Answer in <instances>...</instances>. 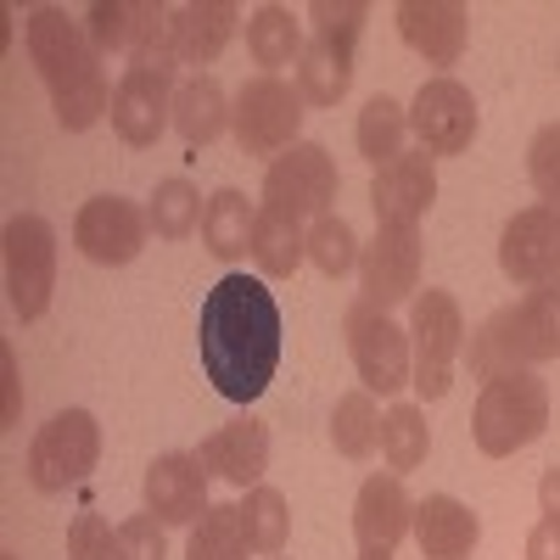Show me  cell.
I'll return each mask as SVG.
<instances>
[{"instance_id": "obj_1", "label": "cell", "mask_w": 560, "mask_h": 560, "mask_svg": "<svg viewBox=\"0 0 560 560\" xmlns=\"http://www.w3.org/2000/svg\"><path fill=\"white\" fill-rule=\"evenodd\" d=\"M197 348L202 370L219 398L253 404L280 364V303L258 275H224L202 298L197 319Z\"/></svg>"}, {"instance_id": "obj_2", "label": "cell", "mask_w": 560, "mask_h": 560, "mask_svg": "<svg viewBox=\"0 0 560 560\" xmlns=\"http://www.w3.org/2000/svg\"><path fill=\"white\" fill-rule=\"evenodd\" d=\"M23 39H28V62L51 90V113L68 135H84L90 124H102L113 113V84L84 23H73L62 7H34Z\"/></svg>"}, {"instance_id": "obj_3", "label": "cell", "mask_w": 560, "mask_h": 560, "mask_svg": "<svg viewBox=\"0 0 560 560\" xmlns=\"http://www.w3.org/2000/svg\"><path fill=\"white\" fill-rule=\"evenodd\" d=\"M465 359H471L477 382H493V376H504V370H533V364L560 359V280L533 287L510 308L488 314L471 331V342H465Z\"/></svg>"}, {"instance_id": "obj_4", "label": "cell", "mask_w": 560, "mask_h": 560, "mask_svg": "<svg viewBox=\"0 0 560 560\" xmlns=\"http://www.w3.org/2000/svg\"><path fill=\"white\" fill-rule=\"evenodd\" d=\"M308 45L298 57V90L308 107H337L353 84V45L370 23L364 0H314L308 7Z\"/></svg>"}, {"instance_id": "obj_5", "label": "cell", "mask_w": 560, "mask_h": 560, "mask_svg": "<svg viewBox=\"0 0 560 560\" xmlns=\"http://www.w3.org/2000/svg\"><path fill=\"white\" fill-rule=\"evenodd\" d=\"M549 427V382L538 370H504L482 382L477 409H471V438L488 459H510L516 448L538 443Z\"/></svg>"}, {"instance_id": "obj_6", "label": "cell", "mask_w": 560, "mask_h": 560, "mask_svg": "<svg viewBox=\"0 0 560 560\" xmlns=\"http://www.w3.org/2000/svg\"><path fill=\"white\" fill-rule=\"evenodd\" d=\"M465 342H471V331H465V314L454 303V292H415L409 298V359H415V393L438 404L448 398L454 387V359L465 353Z\"/></svg>"}, {"instance_id": "obj_7", "label": "cell", "mask_w": 560, "mask_h": 560, "mask_svg": "<svg viewBox=\"0 0 560 560\" xmlns=\"http://www.w3.org/2000/svg\"><path fill=\"white\" fill-rule=\"evenodd\" d=\"M303 90L287 84L280 73H253L236 90V107H230V129H236V147L247 158H280L298 147V129H303Z\"/></svg>"}, {"instance_id": "obj_8", "label": "cell", "mask_w": 560, "mask_h": 560, "mask_svg": "<svg viewBox=\"0 0 560 560\" xmlns=\"http://www.w3.org/2000/svg\"><path fill=\"white\" fill-rule=\"evenodd\" d=\"M102 459V427L90 409H62L51 415L28 443V482L39 493H68L79 488Z\"/></svg>"}, {"instance_id": "obj_9", "label": "cell", "mask_w": 560, "mask_h": 560, "mask_svg": "<svg viewBox=\"0 0 560 560\" xmlns=\"http://www.w3.org/2000/svg\"><path fill=\"white\" fill-rule=\"evenodd\" d=\"M0 253H7L12 314L23 325H34L45 308H51V292H57V230H51V219L18 213L7 224V236H0Z\"/></svg>"}, {"instance_id": "obj_10", "label": "cell", "mask_w": 560, "mask_h": 560, "mask_svg": "<svg viewBox=\"0 0 560 560\" xmlns=\"http://www.w3.org/2000/svg\"><path fill=\"white\" fill-rule=\"evenodd\" d=\"M342 337H348V353H353V370H359V387L364 393H404L415 382V359H409V331L393 325V314L370 308V303H353L342 314Z\"/></svg>"}, {"instance_id": "obj_11", "label": "cell", "mask_w": 560, "mask_h": 560, "mask_svg": "<svg viewBox=\"0 0 560 560\" xmlns=\"http://www.w3.org/2000/svg\"><path fill=\"white\" fill-rule=\"evenodd\" d=\"M337 202V163L319 140H298L292 152H280L264 168V208L287 213V219H325Z\"/></svg>"}, {"instance_id": "obj_12", "label": "cell", "mask_w": 560, "mask_h": 560, "mask_svg": "<svg viewBox=\"0 0 560 560\" xmlns=\"http://www.w3.org/2000/svg\"><path fill=\"white\" fill-rule=\"evenodd\" d=\"M477 124H482L477 96L459 79H448V73L427 79L415 90V102H409V129H415V140H420L427 158H459L477 140Z\"/></svg>"}, {"instance_id": "obj_13", "label": "cell", "mask_w": 560, "mask_h": 560, "mask_svg": "<svg viewBox=\"0 0 560 560\" xmlns=\"http://www.w3.org/2000/svg\"><path fill=\"white\" fill-rule=\"evenodd\" d=\"M152 236V219L140 213L129 197H90L73 219V247L90 258V264H107V269H124L140 258Z\"/></svg>"}, {"instance_id": "obj_14", "label": "cell", "mask_w": 560, "mask_h": 560, "mask_svg": "<svg viewBox=\"0 0 560 560\" xmlns=\"http://www.w3.org/2000/svg\"><path fill=\"white\" fill-rule=\"evenodd\" d=\"M499 269L510 287H527V292L560 280V213L544 202L510 213L504 236H499Z\"/></svg>"}, {"instance_id": "obj_15", "label": "cell", "mask_w": 560, "mask_h": 560, "mask_svg": "<svg viewBox=\"0 0 560 560\" xmlns=\"http://www.w3.org/2000/svg\"><path fill=\"white\" fill-rule=\"evenodd\" d=\"M174 73L163 68H124V79L113 84V129L124 147H158L163 129L174 124Z\"/></svg>"}, {"instance_id": "obj_16", "label": "cell", "mask_w": 560, "mask_h": 560, "mask_svg": "<svg viewBox=\"0 0 560 560\" xmlns=\"http://www.w3.org/2000/svg\"><path fill=\"white\" fill-rule=\"evenodd\" d=\"M420 292V236L415 230H376V242L359 253V303L398 308Z\"/></svg>"}, {"instance_id": "obj_17", "label": "cell", "mask_w": 560, "mask_h": 560, "mask_svg": "<svg viewBox=\"0 0 560 560\" xmlns=\"http://www.w3.org/2000/svg\"><path fill=\"white\" fill-rule=\"evenodd\" d=\"M438 202V168L427 152H404L398 163L376 168L370 179V208H376V230H415Z\"/></svg>"}, {"instance_id": "obj_18", "label": "cell", "mask_w": 560, "mask_h": 560, "mask_svg": "<svg viewBox=\"0 0 560 560\" xmlns=\"http://www.w3.org/2000/svg\"><path fill=\"white\" fill-rule=\"evenodd\" d=\"M140 488H147V516L163 527H197L208 516V465L197 454H158Z\"/></svg>"}, {"instance_id": "obj_19", "label": "cell", "mask_w": 560, "mask_h": 560, "mask_svg": "<svg viewBox=\"0 0 560 560\" xmlns=\"http://www.w3.org/2000/svg\"><path fill=\"white\" fill-rule=\"evenodd\" d=\"M197 459L208 465V477H219L230 488H258L264 471H269V427L258 415H236V420H224L219 432L202 438Z\"/></svg>"}, {"instance_id": "obj_20", "label": "cell", "mask_w": 560, "mask_h": 560, "mask_svg": "<svg viewBox=\"0 0 560 560\" xmlns=\"http://www.w3.org/2000/svg\"><path fill=\"white\" fill-rule=\"evenodd\" d=\"M415 533V499L404 493V477H364L359 499H353V538L359 549H398Z\"/></svg>"}, {"instance_id": "obj_21", "label": "cell", "mask_w": 560, "mask_h": 560, "mask_svg": "<svg viewBox=\"0 0 560 560\" xmlns=\"http://www.w3.org/2000/svg\"><path fill=\"white\" fill-rule=\"evenodd\" d=\"M398 34L415 57H427V68H454L465 51V7L459 0H404L393 12Z\"/></svg>"}, {"instance_id": "obj_22", "label": "cell", "mask_w": 560, "mask_h": 560, "mask_svg": "<svg viewBox=\"0 0 560 560\" xmlns=\"http://www.w3.org/2000/svg\"><path fill=\"white\" fill-rule=\"evenodd\" d=\"M482 538V522L465 510L454 493H427L415 504V544L420 560H471Z\"/></svg>"}, {"instance_id": "obj_23", "label": "cell", "mask_w": 560, "mask_h": 560, "mask_svg": "<svg viewBox=\"0 0 560 560\" xmlns=\"http://www.w3.org/2000/svg\"><path fill=\"white\" fill-rule=\"evenodd\" d=\"M236 23H242V12L230 7V0H191V7L174 12V57H179L185 68L219 62V51L230 45Z\"/></svg>"}, {"instance_id": "obj_24", "label": "cell", "mask_w": 560, "mask_h": 560, "mask_svg": "<svg viewBox=\"0 0 560 560\" xmlns=\"http://www.w3.org/2000/svg\"><path fill=\"white\" fill-rule=\"evenodd\" d=\"M230 124V102H224V84L213 73H197L174 90V135L185 147H213Z\"/></svg>"}, {"instance_id": "obj_25", "label": "cell", "mask_w": 560, "mask_h": 560, "mask_svg": "<svg viewBox=\"0 0 560 560\" xmlns=\"http://www.w3.org/2000/svg\"><path fill=\"white\" fill-rule=\"evenodd\" d=\"M253 219H258V208L236 191V185H224V191H213L208 208H202V247L219 264H236L253 247Z\"/></svg>"}, {"instance_id": "obj_26", "label": "cell", "mask_w": 560, "mask_h": 560, "mask_svg": "<svg viewBox=\"0 0 560 560\" xmlns=\"http://www.w3.org/2000/svg\"><path fill=\"white\" fill-rule=\"evenodd\" d=\"M253 264H258V275H269V280H287V275H298V264L308 258V230L298 224V219H287V213H275V208H258V219H253Z\"/></svg>"}, {"instance_id": "obj_27", "label": "cell", "mask_w": 560, "mask_h": 560, "mask_svg": "<svg viewBox=\"0 0 560 560\" xmlns=\"http://www.w3.org/2000/svg\"><path fill=\"white\" fill-rule=\"evenodd\" d=\"M303 23L287 12V7H258L253 18H247V57L264 68V73H275V68H292L298 57H303Z\"/></svg>"}, {"instance_id": "obj_28", "label": "cell", "mask_w": 560, "mask_h": 560, "mask_svg": "<svg viewBox=\"0 0 560 560\" xmlns=\"http://www.w3.org/2000/svg\"><path fill=\"white\" fill-rule=\"evenodd\" d=\"M404 135H409V113H404L393 96H370V102H364L353 140H359V158H364L370 168L398 163V158H404Z\"/></svg>"}, {"instance_id": "obj_29", "label": "cell", "mask_w": 560, "mask_h": 560, "mask_svg": "<svg viewBox=\"0 0 560 560\" xmlns=\"http://www.w3.org/2000/svg\"><path fill=\"white\" fill-rule=\"evenodd\" d=\"M331 443L342 459H370L382 448V409H376V393H342L337 409H331Z\"/></svg>"}, {"instance_id": "obj_30", "label": "cell", "mask_w": 560, "mask_h": 560, "mask_svg": "<svg viewBox=\"0 0 560 560\" xmlns=\"http://www.w3.org/2000/svg\"><path fill=\"white\" fill-rule=\"evenodd\" d=\"M236 510H242V533H247V549H253V555L275 560L280 549H287L292 510H287V493H280V488L258 482V488H247V499H242Z\"/></svg>"}, {"instance_id": "obj_31", "label": "cell", "mask_w": 560, "mask_h": 560, "mask_svg": "<svg viewBox=\"0 0 560 560\" xmlns=\"http://www.w3.org/2000/svg\"><path fill=\"white\" fill-rule=\"evenodd\" d=\"M427 448H432V432H427L420 404H393L382 415V459H387V471L404 477V471H415V465H427Z\"/></svg>"}, {"instance_id": "obj_32", "label": "cell", "mask_w": 560, "mask_h": 560, "mask_svg": "<svg viewBox=\"0 0 560 560\" xmlns=\"http://www.w3.org/2000/svg\"><path fill=\"white\" fill-rule=\"evenodd\" d=\"M202 197H197V185L191 179H158V191H152V208H147V219H152V236L158 242H185L191 230H202Z\"/></svg>"}, {"instance_id": "obj_33", "label": "cell", "mask_w": 560, "mask_h": 560, "mask_svg": "<svg viewBox=\"0 0 560 560\" xmlns=\"http://www.w3.org/2000/svg\"><path fill=\"white\" fill-rule=\"evenodd\" d=\"M247 533L236 504H208V516L185 538V560H247Z\"/></svg>"}, {"instance_id": "obj_34", "label": "cell", "mask_w": 560, "mask_h": 560, "mask_svg": "<svg viewBox=\"0 0 560 560\" xmlns=\"http://www.w3.org/2000/svg\"><path fill=\"white\" fill-rule=\"evenodd\" d=\"M308 264L325 275V280H342L359 269V236L342 213H325L308 224Z\"/></svg>"}, {"instance_id": "obj_35", "label": "cell", "mask_w": 560, "mask_h": 560, "mask_svg": "<svg viewBox=\"0 0 560 560\" xmlns=\"http://www.w3.org/2000/svg\"><path fill=\"white\" fill-rule=\"evenodd\" d=\"M174 12L147 0V7H135V39H129V68H163L174 73Z\"/></svg>"}, {"instance_id": "obj_36", "label": "cell", "mask_w": 560, "mask_h": 560, "mask_svg": "<svg viewBox=\"0 0 560 560\" xmlns=\"http://www.w3.org/2000/svg\"><path fill=\"white\" fill-rule=\"evenodd\" d=\"M84 34L90 45L107 57H129V39H135V7L129 0H96V7L84 12Z\"/></svg>"}, {"instance_id": "obj_37", "label": "cell", "mask_w": 560, "mask_h": 560, "mask_svg": "<svg viewBox=\"0 0 560 560\" xmlns=\"http://www.w3.org/2000/svg\"><path fill=\"white\" fill-rule=\"evenodd\" d=\"M527 179H533L538 202L560 213V124H544L533 135V147H527Z\"/></svg>"}, {"instance_id": "obj_38", "label": "cell", "mask_w": 560, "mask_h": 560, "mask_svg": "<svg viewBox=\"0 0 560 560\" xmlns=\"http://www.w3.org/2000/svg\"><path fill=\"white\" fill-rule=\"evenodd\" d=\"M68 560H118V527L96 504H84L68 527Z\"/></svg>"}, {"instance_id": "obj_39", "label": "cell", "mask_w": 560, "mask_h": 560, "mask_svg": "<svg viewBox=\"0 0 560 560\" xmlns=\"http://www.w3.org/2000/svg\"><path fill=\"white\" fill-rule=\"evenodd\" d=\"M118 560H168V538L158 516H129L118 522Z\"/></svg>"}, {"instance_id": "obj_40", "label": "cell", "mask_w": 560, "mask_h": 560, "mask_svg": "<svg viewBox=\"0 0 560 560\" xmlns=\"http://www.w3.org/2000/svg\"><path fill=\"white\" fill-rule=\"evenodd\" d=\"M527 560H560V516H538L527 533Z\"/></svg>"}, {"instance_id": "obj_41", "label": "cell", "mask_w": 560, "mask_h": 560, "mask_svg": "<svg viewBox=\"0 0 560 560\" xmlns=\"http://www.w3.org/2000/svg\"><path fill=\"white\" fill-rule=\"evenodd\" d=\"M0 376H7V409H0V427H12L18 420V359L0 353Z\"/></svg>"}, {"instance_id": "obj_42", "label": "cell", "mask_w": 560, "mask_h": 560, "mask_svg": "<svg viewBox=\"0 0 560 560\" xmlns=\"http://www.w3.org/2000/svg\"><path fill=\"white\" fill-rule=\"evenodd\" d=\"M538 510L544 516H560V465H549V471L538 477Z\"/></svg>"}, {"instance_id": "obj_43", "label": "cell", "mask_w": 560, "mask_h": 560, "mask_svg": "<svg viewBox=\"0 0 560 560\" xmlns=\"http://www.w3.org/2000/svg\"><path fill=\"white\" fill-rule=\"evenodd\" d=\"M359 560H393L387 549H359Z\"/></svg>"}, {"instance_id": "obj_44", "label": "cell", "mask_w": 560, "mask_h": 560, "mask_svg": "<svg viewBox=\"0 0 560 560\" xmlns=\"http://www.w3.org/2000/svg\"><path fill=\"white\" fill-rule=\"evenodd\" d=\"M0 560H18V555H12V549H0Z\"/></svg>"}, {"instance_id": "obj_45", "label": "cell", "mask_w": 560, "mask_h": 560, "mask_svg": "<svg viewBox=\"0 0 560 560\" xmlns=\"http://www.w3.org/2000/svg\"><path fill=\"white\" fill-rule=\"evenodd\" d=\"M275 560H280V555H275Z\"/></svg>"}]
</instances>
